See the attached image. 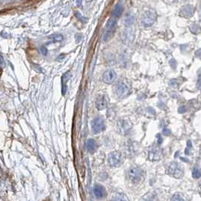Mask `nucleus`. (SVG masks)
I'll return each instance as SVG.
<instances>
[{"mask_svg": "<svg viewBox=\"0 0 201 201\" xmlns=\"http://www.w3.org/2000/svg\"><path fill=\"white\" fill-rule=\"evenodd\" d=\"M163 135H166V136H169L171 134V131L168 129H164L163 130Z\"/></svg>", "mask_w": 201, "mask_h": 201, "instance_id": "nucleus-24", "label": "nucleus"}, {"mask_svg": "<svg viewBox=\"0 0 201 201\" xmlns=\"http://www.w3.org/2000/svg\"><path fill=\"white\" fill-rule=\"evenodd\" d=\"M70 78V73H65L61 78V85H62V94L65 95L67 92V82Z\"/></svg>", "mask_w": 201, "mask_h": 201, "instance_id": "nucleus-16", "label": "nucleus"}, {"mask_svg": "<svg viewBox=\"0 0 201 201\" xmlns=\"http://www.w3.org/2000/svg\"><path fill=\"white\" fill-rule=\"evenodd\" d=\"M1 59H2V67H4V61H3V57H1Z\"/></svg>", "mask_w": 201, "mask_h": 201, "instance_id": "nucleus-29", "label": "nucleus"}, {"mask_svg": "<svg viewBox=\"0 0 201 201\" xmlns=\"http://www.w3.org/2000/svg\"><path fill=\"white\" fill-rule=\"evenodd\" d=\"M169 85H170L172 87H174V88L177 87V86H178L176 80H174V79H172V80H171L170 82H169Z\"/></svg>", "mask_w": 201, "mask_h": 201, "instance_id": "nucleus-23", "label": "nucleus"}, {"mask_svg": "<svg viewBox=\"0 0 201 201\" xmlns=\"http://www.w3.org/2000/svg\"><path fill=\"white\" fill-rule=\"evenodd\" d=\"M194 13V8L192 6H185L181 8L180 14L181 16H183L184 18H189L190 17L193 16V14Z\"/></svg>", "mask_w": 201, "mask_h": 201, "instance_id": "nucleus-11", "label": "nucleus"}, {"mask_svg": "<svg viewBox=\"0 0 201 201\" xmlns=\"http://www.w3.org/2000/svg\"><path fill=\"white\" fill-rule=\"evenodd\" d=\"M185 111H186V108L185 107H180L178 108V112L179 113H185Z\"/></svg>", "mask_w": 201, "mask_h": 201, "instance_id": "nucleus-26", "label": "nucleus"}, {"mask_svg": "<svg viewBox=\"0 0 201 201\" xmlns=\"http://www.w3.org/2000/svg\"><path fill=\"white\" fill-rule=\"evenodd\" d=\"M52 38L54 42H61L64 40V36L61 34H58V33L52 36Z\"/></svg>", "mask_w": 201, "mask_h": 201, "instance_id": "nucleus-18", "label": "nucleus"}, {"mask_svg": "<svg viewBox=\"0 0 201 201\" xmlns=\"http://www.w3.org/2000/svg\"><path fill=\"white\" fill-rule=\"evenodd\" d=\"M133 20H134V18L132 16H127L125 19V23L126 25H130L133 22Z\"/></svg>", "mask_w": 201, "mask_h": 201, "instance_id": "nucleus-20", "label": "nucleus"}, {"mask_svg": "<svg viewBox=\"0 0 201 201\" xmlns=\"http://www.w3.org/2000/svg\"><path fill=\"white\" fill-rule=\"evenodd\" d=\"M40 52H41V53L43 55H46L47 53H48V50H47V49L45 46H42L40 48Z\"/></svg>", "mask_w": 201, "mask_h": 201, "instance_id": "nucleus-22", "label": "nucleus"}, {"mask_svg": "<svg viewBox=\"0 0 201 201\" xmlns=\"http://www.w3.org/2000/svg\"><path fill=\"white\" fill-rule=\"evenodd\" d=\"M170 65L172 66V68H176V61H175L174 59H172L170 61Z\"/></svg>", "mask_w": 201, "mask_h": 201, "instance_id": "nucleus-25", "label": "nucleus"}, {"mask_svg": "<svg viewBox=\"0 0 201 201\" xmlns=\"http://www.w3.org/2000/svg\"><path fill=\"white\" fill-rule=\"evenodd\" d=\"M193 177H194V178H200L201 176V172H200L199 169L196 167V168H194V169H193Z\"/></svg>", "mask_w": 201, "mask_h": 201, "instance_id": "nucleus-19", "label": "nucleus"}, {"mask_svg": "<svg viewBox=\"0 0 201 201\" xmlns=\"http://www.w3.org/2000/svg\"><path fill=\"white\" fill-rule=\"evenodd\" d=\"M181 160H182V161H185V162H188V160H187L186 158H181Z\"/></svg>", "mask_w": 201, "mask_h": 201, "instance_id": "nucleus-30", "label": "nucleus"}, {"mask_svg": "<svg viewBox=\"0 0 201 201\" xmlns=\"http://www.w3.org/2000/svg\"><path fill=\"white\" fill-rule=\"evenodd\" d=\"M190 30L193 33L197 34L198 33L200 32V27L197 23H192L190 27Z\"/></svg>", "mask_w": 201, "mask_h": 201, "instance_id": "nucleus-17", "label": "nucleus"}, {"mask_svg": "<svg viewBox=\"0 0 201 201\" xmlns=\"http://www.w3.org/2000/svg\"><path fill=\"white\" fill-rule=\"evenodd\" d=\"M128 176L133 184H138L143 178V170L140 167H132L128 172Z\"/></svg>", "mask_w": 201, "mask_h": 201, "instance_id": "nucleus-3", "label": "nucleus"}, {"mask_svg": "<svg viewBox=\"0 0 201 201\" xmlns=\"http://www.w3.org/2000/svg\"><path fill=\"white\" fill-rule=\"evenodd\" d=\"M93 192L95 196L98 198H102L106 195V190L102 185H95L93 188Z\"/></svg>", "mask_w": 201, "mask_h": 201, "instance_id": "nucleus-12", "label": "nucleus"}, {"mask_svg": "<svg viewBox=\"0 0 201 201\" xmlns=\"http://www.w3.org/2000/svg\"><path fill=\"white\" fill-rule=\"evenodd\" d=\"M86 147H87V150H88V151L90 154H94L95 151H97V143H96V142L94 139L90 138L86 142Z\"/></svg>", "mask_w": 201, "mask_h": 201, "instance_id": "nucleus-14", "label": "nucleus"}, {"mask_svg": "<svg viewBox=\"0 0 201 201\" xmlns=\"http://www.w3.org/2000/svg\"><path fill=\"white\" fill-rule=\"evenodd\" d=\"M156 15L154 11H147L144 13L142 17V23L144 27H151L154 23Z\"/></svg>", "mask_w": 201, "mask_h": 201, "instance_id": "nucleus-6", "label": "nucleus"}, {"mask_svg": "<svg viewBox=\"0 0 201 201\" xmlns=\"http://www.w3.org/2000/svg\"><path fill=\"white\" fill-rule=\"evenodd\" d=\"M171 200H183L184 199L182 197H181L178 194H176L173 195V197L171 198Z\"/></svg>", "mask_w": 201, "mask_h": 201, "instance_id": "nucleus-21", "label": "nucleus"}, {"mask_svg": "<svg viewBox=\"0 0 201 201\" xmlns=\"http://www.w3.org/2000/svg\"><path fill=\"white\" fill-rule=\"evenodd\" d=\"M158 138V144H162V142H163V138H162V137L160 136V134H158L157 136H156Z\"/></svg>", "mask_w": 201, "mask_h": 201, "instance_id": "nucleus-27", "label": "nucleus"}, {"mask_svg": "<svg viewBox=\"0 0 201 201\" xmlns=\"http://www.w3.org/2000/svg\"><path fill=\"white\" fill-rule=\"evenodd\" d=\"M117 127L122 134H126L132 128V125L126 119H121L117 122Z\"/></svg>", "mask_w": 201, "mask_h": 201, "instance_id": "nucleus-9", "label": "nucleus"}, {"mask_svg": "<svg viewBox=\"0 0 201 201\" xmlns=\"http://www.w3.org/2000/svg\"><path fill=\"white\" fill-rule=\"evenodd\" d=\"M169 176L176 178H181L184 175V169L177 162H172L168 168Z\"/></svg>", "mask_w": 201, "mask_h": 201, "instance_id": "nucleus-2", "label": "nucleus"}, {"mask_svg": "<svg viewBox=\"0 0 201 201\" xmlns=\"http://www.w3.org/2000/svg\"><path fill=\"white\" fill-rule=\"evenodd\" d=\"M96 108L99 110H104L107 108V100L104 95H98L95 101Z\"/></svg>", "mask_w": 201, "mask_h": 201, "instance_id": "nucleus-10", "label": "nucleus"}, {"mask_svg": "<svg viewBox=\"0 0 201 201\" xmlns=\"http://www.w3.org/2000/svg\"><path fill=\"white\" fill-rule=\"evenodd\" d=\"M122 11H123V7H122V5L121 3H118L117 6H115L114 9L113 10L111 18H113L117 20V19L121 16Z\"/></svg>", "mask_w": 201, "mask_h": 201, "instance_id": "nucleus-15", "label": "nucleus"}, {"mask_svg": "<svg viewBox=\"0 0 201 201\" xmlns=\"http://www.w3.org/2000/svg\"><path fill=\"white\" fill-rule=\"evenodd\" d=\"M129 90H130V86L126 80L118 81L115 86V92L119 98L122 99L126 97L129 93Z\"/></svg>", "mask_w": 201, "mask_h": 201, "instance_id": "nucleus-1", "label": "nucleus"}, {"mask_svg": "<svg viewBox=\"0 0 201 201\" xmlns=\"http://www.w3.org/2000/svg\"><path fill=\"white\" fill-rule=\"evenodd\" d=\"M116 27H117V19L111 18L108 21V23L106 25V28H105V32L104 34V41H108L112 38L113 36V33H115V30H116Z\"/></svg>", "mask_w": 201, "mask_h": 201, "instance_id": "nucleus-4", "label": "nucleus"}, {"mask_svg": "<svg viewBox=\"0 0 201 201\" xmlns=\"http://www.w3.org/2000/svg\"><path fill=\"white\" fill-rule=\"evenodd\" d=\"M108 163L111 167H119L123 162L122 154L118 151H113L108 155Z\"/></svg>", "mask_w": 201, "mask_h": 201, "instance_id": "nucleus-5", "label": "nucleus"}, {"mask_svg": "<svg viewBox=\"0 0 201 201\" xmlns=\"http://www.w3.org/2000/svg\"><path fill=\"white\" fill-rule=\"evenodd\" d=\"M178 0H164V2H166V3H169V4H172L174 3V2H177Z\"/></svg>", "mask_w": 201, "mask_h": 201, "instance_id": "nucleus-28", "label": "nucleus"}, {"mask_svg": "<svg viewBox=\"0 0 201 201\" xmlns=\"http://www.w3.org/2000/svg\"><path fill=\"white\" fill-rule=\"evenodd\" d=\"M91 125H92V129L94 134H99L105 129L104 120L101 117H95L92 120Z\"/></svg>", "mask_w": 201, "mask_h": 201, "instance_id": "nucleus-7", "label": "nucleus"}, {"mask_svg": "<svg viewBox=\"0 0 201 201\" xmlns=\"http://www.w3.org/2000/svg\"><path fill=\"white\" fill-rule=\"evenodd\" d=\"M161 156V151L158 148H152L149 151V160L152 161L159 160Z\"/></svg>", "mask_w": 201, "mask_h": 201, "instance_id": "nucleus-13", "label": "nucleus"}, {"mask_svg": "<svg viewBox=\"0 0 201 201\" xmlns=\"http://www.w3.org/2000/svg\"><path fill=\"white\" fill-rule=\"evenodd\" d=\"M117 79V74L113 70H108L103 74V81L107 84H112Z\"/></svg>", "mask_w": 201, "mask_h": 201, "instance_id": "nucleus-8", "label": "nucleus"}, {"mask_svg": "<svg viewBox=\"0 0 201 201\" xmlns=\"http://www.w3.org/2000/svg\"><path fill=\"white\" fill-rule=\"evenodd\" d=\"M200 189H201V182H200Z\"/></svg>", "mask_w": 201, "mask_h": 201, "instance_id": "nucleus-31", "label": "nucleus"}]
</instances>
